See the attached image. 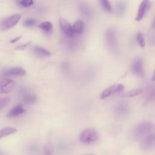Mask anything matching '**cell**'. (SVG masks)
Returning <instances> with one entry per match:
<instances>
[{"label":"cell","mask_w":155,"mask_h":155,"mask_svg":"<svg viewBox=\"0 0 155 155\" xmlns=\"http://www.w3.org/2000/svg\"><path fill=\"white\" fill-rule=\"evenodd\" d=\"M105 41L108 48L114 52L117 50V40L116 33L114 28H108L105 31Z\"/></svg>","instance_id":"6da1fadb"},{"label":"cell","mask_w":155,"mask_h":155,"mask_svg":"<svg viewBox=\"0 0 155 155\" xmlns=\"http://www.w3.org/2000/svg\"><path fill=\"white\" fill-rule=\"evenodd\" d=\"M154 128L153 124L148 122H143L139 124L134 130V135L137 138L147 136Z\"/></svg>","instance_id":"7a4b0ae2"},{"label":"cell","mask_w":155,"mask_h":155,"mask_svg":"<svg viewBox=\"0 0 155 155\" xmlns=\"http://www.w3.org/2000/svg\"><path fill=\"white\" fill-rule=\"evenodd\" d=\"M98 132L94 128H90L84 130L80 134V140L84 143H90L98 139Z\"/></svg>","instance_id":"3957f363"},{"label":"cell","mask_w":155,"mask_h":155,"mask_svg":"<svg viewBox=\"0 0 155 155\" xmlns=\"http://www.w3.org/2000/svg\"><path fill=\"white\" fill-rule=\"evenodd\" d=\"M21 15L16 14L2 20L0 23V29L2 30H8L15 26L19 21Z\"/></svg>","instance_id":"277c9868"},{"label":"cell","mask_w":155,"mask_h":155,"mask_svg":"<svg viewBox=\"0 0 155 155\" xmlns=\"http://www.w3.org/2000/svg\"><path fill=\"white\" fill-rule=\"evenodd\" d=\"M124 88V87L122 84H113L108 87L107 88H106L102 92L101 94V98L102 99L107 98L108 97H110L111 95H113L122 91Z\"/></svg>","instance_id":"5b68a950"},{"label":"cell","mask_w":155,"mask_h":155,"mask_svg":"<svg viewBox=\"0 0 155 155\" xmlns=\"http://www.w3.org/2000/svg\"><path fill=\"white\" fill-rule=\"evenodd\" d=\"M59 25L64 34L68 37L72 38L74 36V33L73 30L71 25L65 19L60 18Z\"/></svg>","instance_id":"8992f818"},{"label":"cell","mask_w":155,"mask_h":155,"mask_svg":"<svg viewBox=\"0 0 155 155\" xmlns=\"http://www.w3.org/2000/svg\"><path fill=\"white\" fill-rule=\"evenodd\" d=\"M115 113L120 116H125L128 114L129 111V105L127 102L120 101L118 102L114 107Z\"/></svg>","instance_id":"52a82bcc"},{"label":"cell","mask_w":155,"mask_h":155,"mask_svg":"<svg viewBox=\"0 0 155 155\" xmlns=\"http://www.w3.org/2000/svg\"><path fill=\"white\" fill-rule=\"evenodd\" d=\"M15 82L11 79H2L0 81V93H8L12 91Z\"/></svg>","instance_id":"ba28073f"},{"label":"cell","mask_w":155,"mask_h":155,"mask_svg":"<svg viewBox=\"0 0 155 155\" xmlns=\"http://www.w3.org/2000/svg\"><path fill=\"white\" fill-rule=\"evenodd\" d=\"M131 70L133 73L137 76H143V61L141 58H137L133 61L131 65Z\"/></svg>","instance_id":"9c48e42d"},{"label":"cell","mask_w":155,"mask_h":155,"mask_svg":"<svg viewBox=\"0 0 155 155\" xmlns=\"http://www.w3.org/2000/svg\"><path fill=\"white\" fill-rule=\"evenodd\" d=\"M155 145V134H150L145 136L143 140L141 146L145 150L151 149Z\"/></svg>","instance_id":"30bf717a"},{"label":"cell","mask_w":155,"mask_h":155,"mask_svg":"<svg viewBox=\"0 0 155 155\" xmlns=\"http://www.w3.org/2000/svg\"><path fill=\"white\" fill-rule=\"evenodd\" d=\"M150 6V2L149 1H143L139 5L138 8L137 13L136 17V20L137 21H140L143 18L147 10L149 8Z\"/></svg>","instance_id":"8fae6325"},{"label":"cell","mask_w":155,"mask_h":155,"mask_svg":"<svg viewBox=\"0 0 155 155\" xmlns=\"http://www.w3.org/2000/svg\"><path fill=\"white\" fill-rule=\"evenodd\" d=\"M25 74V71L20 67H14L8 70H6L4 75L5 77H11V76H22Z\"/></svg>","instance_id":"7c38bea8"},{"label":"cell","mask_w":155,"mask_h":155,"mask_svg":"<svg viewBox=\"0 0 155 155\" xmlns=\"http://www.w3.org/2000/svg\"><path fill=\"white\" fill-rule=\"evenodd\" d=\"M33 53L39 58H45L50 56L51 53L47 49L38 45H36L33 48Z\"/></svg>","instance_id":"4fadbf2b"},{"label":"cell","mask_w":155,"mask_h":155,"mask_svg":"<svg viewBox=\"0 0 155 155\" xmlns=\"http://www.w3.org/2000/svg\"><path fill=\"white\" fill-rule=\"evenodd\" d=\"M25 112V110L19 105H16L12 108L7 113L8 117H13L21 115Z\"/></svg>","instance_id":"5bb4252c"},{"label":"cell","mask_w":155,"mask_h":155,"mask_svg":"<svg viewBox=\"0 0 155 155\" xmlns=\"http://www.w3.org/2000/svg\"><path fill=\"white\" fill-rule=\"evenodd\" d=\"M79 9L82 14L87 17H91L93 15V12L91 8L87 4H81L79 5Z\"/></svg>","instance_id":"9a60e30c"},{"label":"cell","mask_w":155,"mask_h":155,"mask_svg":"<svg viewBox=\"0 0 155 155\" xmlns=\"http://www.w3.org/2000/svg\"><path fill=\"white\" fill-rule=\"evenodd\" d=\"M39 27L47 34L51 33L53 29V25L52 23L48 21H45L41 23L39 25Z\"/></svg>","instance_id":"2e32d148"},{"label":"cell","mask_w":155,"mask_h":155,"mask_svg":"<svg viewBox=\"0 0 155 155\" xmlns=\"http://www.w3.org/2000/svg\"><path fill=\"white\" fill-rule=\"evenodd\" d=\"M17 131V129L13 127H6L0 130V139L13 134Z\"/></svg>","instance_id":"e0dca14e"},{"label":"cell","mask_w":155,"mask_h":155,"mask_svg":"<svg viewBox=\"0 0 155 155\" xmlns=\"http://www.w3.org/2000/svg\"><path fill=\"white\" fill-rule=\"evenodd\" d=\"M73 30L75 33H81L84 29V24L82 21L78 20L76 21L72 26Z\"/></svg>","instance_id":"ac0fdd59"},{"label":"cell","mask_w":155,"mask_h":155,"mask_svg":"<svg viewBox=\"0 0 155 155\" xmlns=\"http://www.w3.org/2000/svg\"><path fill=\"white\" fill-rule=\"evenodd\" d=\"M143 92V90L140 88H135L133 90H131L127 92H126L125 94H123V97H134L138 95H140Z\"/></svg>","instance_id":"d6986e66"},{"label":"cell","mask_w":155,"mask_h":155,"mask_svg":"<svg viewBox=\"0 0 155 155\" xmlns=\"http://www.w3.org/2000/svg\"><path fill=\"white\" fill-rule=\"evenodd\" d=\"M126 9V4L124 1L117 2L116 5V12L118 15H123Z\"/></svg>","instance_id":"ffe728a7"},{"label":"cell","mask_w":155,"mask_h":155,"mask_svg":"<svg viewBox=\"0 0 155 155\" xmlns=\"http://www.w3.org/2000/svg\"><path fill=\"white\" fill-rule=\"evenodd\" d=\"M54 151L53 145L51 143H47L44 147V152L45 155H52Z\"/></svg>","instance_id":"44dd1931"},{"label":"cell","mask_w":155,"mask_h":155,"mask_svg":"<svg viewBox=\"0 0 155 155\" xmlns=\"http://www.w3.org/2000/svg\"><path fill=\"white\" fill-rule=\"evenodd\" d=\"M36 97L33 95L28 94L24 97V102L26 104H33L36 102Z\"/></svg>","instance_id":"7402d4cb"},{"label":"cell","mask_w":155,"mask_h":155,"mask_svg":"<svg viewBox=\"0 0 155 155\" xmlns=\"http://www.w3.org/2000/svg\"><path fill=\"white\" fill-rule=\"evenodd\" d=\"M10 99L8 97H3L0 98V111L5 108L10 102Z\"/></svg>","instance_id":"603a6c76"},{"label":"cell","mask_w":155,"mask_h":155,"mask_svg":"<svg viewBox=\"0 0 155 155\" xmlns=\"http://www.w3.org/2000/svg\"><path fill=\"white\" fill-rule=\"evenodd\" d=\"M36 23H37V21L35 19H33V18L26 19L23 22L24 25H25V27H32V26L35 25Z\"/></svg>","instance_id":"cb8c5ba5"},{"label":"cell","mask_w":155,"mask_h":155,"mask_svg":"<svg viewBox=\"0 0 155 155\" xmlns=\"http://www.w3.org/2000/svg\"><path fill=\"white\" fill-rule=\"evenodd\" d=\"M101 4L102 8L104 9V10H105L107 12H110L112 10L110 3L108 1L102 0V1H101Z\"/></svg>","instance_id":"d4e9b609"},{"label":"cell","mask_w":155,"mask_h":155,"mask_svg":"<svg viewBox=\"0 0 155 155\" xmlns=\"http://www.w3.org/2000/svg\"><path fill=\"white\" fill-rule=\"evenodd\" d=\"M18 3L19 4H20L21 6L23 7H28L33 5L34 2L31 0H23V1H18Z\"/></svg>","instance_id":"484cf974"},{"label":"cell","mask_w":155,"mask_h":155,"mask_svg":"<svg viewBox=\"0 0 155 155\" xmlns=\"http://www.w3.org/2000/svg\"><path fill=\"white\" fill-rule=\"evenodd\" d=\"M137 39L139 43V45L141 47H143L145 45V41H144V38H143V36L142 35V34L140 32L137 33Z\"/></svg>","instance_id":"4316f807"},{"label":"cell","mask_w":155,"mask_h":155,"mask_svg":"<svg viewBox=\"0 0 155 155\" xmlns=\"http://www.w3.org/2000/svg\"><path fill=\"white\" fill-rule=\"evenodd\" d=\"M147 99L150 101L155 100V87L151 88L147 94Z\"/></svg>","instance_id":"83f0119b"},{"label":"cell","mask_w":155,"mask_h":155,"mask_svg":"<svg viewBox=\"0 0 155 155\" xmlns=\"http://www.w3.org/2000/svg\"><path fill=\"white\" fill-rule=\"evenodd\" d=\"M28 43L25 44H23V45H22L21 46H19L18 47L16 48V50H24L28 45Z\"/></svg>","instance_id":"f1b7e54d"},{"label":"cell","mask_w":155,"mask_h":155,"mask_svg":"<svg viewBox=\"0 0 155 155\" xmlns=\"http://www.w3.org/2000/svg\"><path fill=\"white\" fill-rule=\"evenodd\" d=\"M21 37H22L21 36H18V37H16V38H14V39H12V40L10 41V42H11V43H15V42H17L18 41H19V40L21 38Z\"/></svg>","instance_id":"f546056e"},{"label":"cell","mask_w":155,"mask_h":155,"mask_svg":"<svg viewBox=\"0 0 155 155\" xmlns=\"http://www.w3.org/2000/svg\"><path fill=\"white\" fill-rule=\"evenodd\" d=\"M151 81H155V70H154L152 78H151Z\"/></svg>","instance_id":"4dcf8cb0"},{"label":"cell","mask_w":155,"mask_h":155,"mask_svg":"<svg viewBox=\"0 0 155 155\" xmlns=\"http://www.w3.org/2000/svg\"><path fill=\"white\" fill-rule=\"evenodd\" d=\"M83 155H95V154H92V153H87V154H83Z\"/></svg>","instance_id":"1f68e13d"},{"label":"cell","mask_w":155,"mask_h":155,"mask_svg":"<svg viewBox=\"0 0 155 155\" xmlns=\"http://www.w3.org/2000/svg\"><path fill=\"white\" fill-rule=\"evenodd\" d=\"M153 27H155V18H154V20L153 23Z\"/></svg>","instance_id":"d6a6232c"}]
</instances>
